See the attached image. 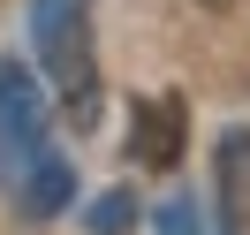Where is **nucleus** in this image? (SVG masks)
<instances>
[{"label": "nucleus", "instance_id": "nucleus-6", "mask_svg": "<svg viewBox=\"0 0 250 235\" xmlns=\"http://www.w3.org/2000/svg\"><path fill=\"white\" fill-rule=\"evenodd\" d=\"M159 235H205V228H197L189 205H167V213H159Z\"/></svg>", "mask_w": 250, "mask_h": 235}, {"label": "nucleus", "instance_id": "nucleus-5", "mask_svg": "<svg viewBox=\"0 0 250 235\" xmlns=\"http://www.w3.org/2000/svg\"><path fill=\"white\" fill-rule=\"evenodd\" d=\"M91 228H106V235L129 228V197H99V205H91Z\"/></svg>", "mask_w": 250, "mask_h": 235}, {"label": "nucleus", "instance_id": "nucleus-4", "mask_svg": "<svg viewBox=\"0 0 250 235\" xmlns=\"http://www.w3.org/2000/svg\"><path fill=\"white\" fill-rule=\"evenodd\" d=\"M129 159H137V167H174V159H182V99H144L137 107Z\"/></svg>", "mask_w": 250, "mask_h": 235}, {"label": "nucleus", "instance_id": "nucleus-1", "mask_svg": "<svg viewBox=\"0 0 250 235\" xmlns=\"http://www.w3.org/2000/svg\"><path fill=\"white\" fill-rule=\"evenodd\" d=\"M0 197L23 220H53L76 197V167L53 144L46 99H38L31 68H16V61H0Z\"/></svg>", "mask_w": 250, "mask_h": 235}, {"label": "nucleus", "instance_id": "nucleus-3", "mask_svg": "<svg viewBox=\"0 0 250 235\" xmlns=\"http://www.w3.org/2000/svg\"><path fill=\"white\" fill-rule=\"evenodd\" d=\"M212 190H220V235H250V129H228L220 137Z\"/></svg>", "mask_w": 250, "mask_h": 235}, {"label": "nucleus", "instance_id": "nucleus-2", "mask_svg": "<svg viewBox=\"0 0 250 235\" xmlns=\"http://www.w3.org/2000/svg\"><path fill=\"white\" fill-rule=\"evenodd\" d=\"M31 46L53 99L76 129L99 122V53H91V0H31Z\"/></svg>", "mask_w": 250, "mask_h": 235}]
</instances>
